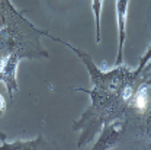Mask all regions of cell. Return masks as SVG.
Returning a JSON list of instances; mask_svg holds the SVG:
<instances>
[{
    "label": "cell",
    "instance_id": "9c48e42d",
    "mask_svg": "<svg viewBox=\"0 0 151 150\" xmlns=\"http://www.w3.org/2000/svg\"><path fill=\"white\" fill-rule=\"evenodd\" d=\"M102 4L103 0H92V10L94 15V25H96V42L100 44L102 35H100V16H102Z\"/></svg>",
    "mask_w": 151,
    "mask_h": 150
},
{
    "label": "cell",
    "instance_id": "8fae6325",
    "mask_svg": "<svg viewBox=\"0 0 151 150\" xmlns=\"http://www.w3.org/2000/svg\"><path fill=\"white\" fill-rule=\"evenodd\" d=\"M151 75V58L148 60V63L144 66V69L141 70V73H139V79L142 80V79H145L147 76H150Z\"/></svg>",
    "mask_w": 151,
    "mask_h": 150
},
{
    "label": "cell",
    "instance_id": "52a82bcc",
    "mask_svg": "<svg viewBox=\"0 0 151 150\" xmlns=\"http://www.w3.org/2000/svg\"><path fill=\"white\" fill-rule=\"evenodd\" d=\"M116 4V20H118V34H119V47H118V56L115 64H122L124 56V42L127 37V13H128V4L129 0H115Z\"/></svg>",
    "mask_w": 151,
    "mask_h": 150
},
{
    "label": "cell",
    "instance_id": "3957f363",
    "mask_svg": "<svg viewBox=\"0 0 151 150\" xmlns=\"http://www.w3.org/2000/svg\"><path fill=\"white\" fill-rule=\"evenodd\" d=\"M41 35L48 32L35 28L23 15L9 22L0 29V60L10 54H18L20 58L48 57L41 45Z\"/></svg>",
    "mask_w": 151,
    "mask_h": 150
},
{
    "label": "cell",
    "instance_id": "ba28073f",
    "mask_svg": "<svg viewBox=\"0 0 151 150\" xmlns=\"http://www.w3.org/2000/svg\"><path fill=\"white\" fill-rule=\"evenodd\" d=\"M0 147L9 150H38L50 147V143L44 138L42 133H39V136L35 140H31V141H19L18 140V141H13V143L3 141V143H0Z\"/></svg>",
    "mask_w": 151,
    "mask_h": 150
},
{
    "label": "cell",
    "instance_id": "5bb4252c",
    "mask_svg": "<svg viewBox=\"0 0 151 150\" xmlns=\"http://www.w3.org/2000/svg\"><path fill=\"white\" fill-rule=\"evenodd\" d=\"M6 138H7V137H6V134H4V133H1V131H0V143L6 141Z\"/></svg>",
    "mask_w": 151,
    "mask_h": 150
},
{
    "label": "cell",
    "instance_id": "8992f818",
    "mask_svg": "<svg viewBox=\"0 0 151 150\" xmlns=\"http://www.w3.org/2000/svg\"><path fill=\"white\" fill-rule=\"evenodd\" d=\"M122 120H116L113 122H108L102 127L99 140L94 143V150H108L122 143Z\"/></svg>",
    "mask_w": 151,
    "mask_h": 150
},
{
    "label": "cell",
    "instance_id": "30bf717a",
    "mask_svg": "<svg viewBox=\"0 0 151 150\" xmlns=\"http://www.w3.org/2000/svg\"><path fill=\"white\" fill-rule=\"evenodd\" d=\"M151 58V45L148 47V50H147V53L144 54V56L141 57V60H139V63H138V66L135 67V70H134V73H135V76H138L139 77V73H141V70L144 69V66L148 63V60Z\"/></svg>",
    "mask_w": 151,
    "mask_h": 150
},
{
    "label": "cell",
    "instance_id": "5b68a950",
    "mask_svg": "<svg viewBox=\"0 0 151 150\" xmlns=\"http://www.w3.org/2000/svg\"><path fill=\"white\" fill-rule=\"evenodd\" d=\"M20 60L22 58L18 54H10L0 60V82L4 83L6 91L10 98H13V95L19 92L16 70H18V64Z\"/></svg>",
    "mask_w": 151,
    "mask_h": 150
},
{
    "label": "cell",
    "instance_id": "6da1fadb",
    "mask_svg": "<svg viewBox=\"0 0 151 150\" xmlns=\"http://www.w3.org/2000/svg\"><path fill=\"white\" fill-rule=\"evenodd\" d=\"M76 91L84 92L92 98V105L87 111H84L78 121H76L73 128L80 130L81 134L77 140V147H84L90 144L96 134L102 130V127L108 122L116 120H122L128 101L134 93L127 92H106L99 89H84L74 88Z\"/></svg>",
    "mask_w": 151,
    "mask_h": 150
},
{
    "label": "cell",
    "instance_id": "7c38bea8",
    "mask_svg": "<svg viewBox=\"0 0 151 150\" xmlns=\"http://www.w3.org/2000/svg\"><path fill=\"white\" fill-rule=\"evenodd\" d=\"M4 111H6V98L3 93H0V117L4 114Z\"/></svg>",
    "mask_w": 151,
    "mask_h": 150
},
{
    "label": "cell",
    "instance_id": "7a4b0ae2",
    "mask_svg": "<svg viewBox=\"0 0 151 150\" xmlns=\"http://www.w3.org/2000/svg\"><path fill=\"white\" fill-rule=\"evenodd\" d=\"M122 143L151 146V86L141 82L134 92L122 118Z\"/></svg>",
    "mask_w": 151,
    "mask_h": 150
},
{
    "label": "cell",
    "instance_id": "277c9868",
    "mask_svg": "<svg viewBox=\"0 0 151 150\" xmlns=\"http://www.w3.org/2000/svg\"><path fill=\"white\" fill-rule=\"evenodd\" d=\"M47 37L52 38L58 42L64 44L65 47H68L76 56L78 57L83 64L86 66L89 75H90V80L93 83L94 89H99V91H106V92H127V93H134L138 88V85L141 83V79L138 76H135V73L132 72L129 67L124 66V64H119L116 66L113 70L109 72H103L100 70L96 64H94L93 58L89 56L87 53L76 48L74 45L68 44L67 41H61L58 38L52 37L50 32Z\"/></svg>",
    "mask_w": 151,
    "mask_h": 150
},
{
    "label": "cell",
    "instance_id": "4fadbf2b",
    "mask_svg": "<svg viewBox=\"0 0 151 150\" xmlns=\"http://www.w3.org/2000/svg\"><path fill=\"white\" fill-rule=\"evenodd\" d=\"M141 82H144V83H147V85H150V86H151V75H150V76H147L145 79H142Z\"/></svg>",
    "mask_w": 151,
    "mask_h": 150
}]
</instances>
